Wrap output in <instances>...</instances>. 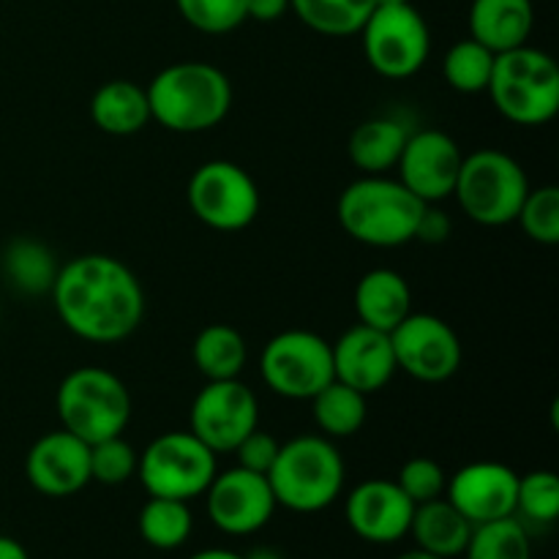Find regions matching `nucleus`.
Instances as JSON below:
<instances>
[{
	"instance_id": "aec40b11",
	"label": "nucleus",
	"mask_w": 559,
	"mask_h": 559,
	"mask_svg": "<svg viewBox=\"0 0 559 559\" xmlns=\"http://www.w3.org/2000/svg\"><path fill=\"white\" fill-rule=\"evenodd\" d=\"M469 38L495 55L530 41L535 25L533 0H473L469 5Z\"/></svg>"
},
{
	"instance_id": "c9c22d12",
	"label": "nucleus",
	"mask_w": 559,
	"mask_h": 559,
	"mask_svg": "<svg viewBox=\"0 0 559 559\" xmlns=\"http://www.w3.org/2000/svg\"><path fill=\"white\" fill-rule=\"evenodd\" d=\"M396 484L415 506L420 502L437 500V497H445L448 475L440 467V462L429 456H413L402 464L396 475Z\"/></svg>"
},
{
	"instance_id": "dca6fc26",
	"label": "nucleus",
	"mask_w": 559,
	"mask_h": 559,
	"mask_svg": "<svg viewBox=\"0 0 559 559\" xmlns=\"http://www.w3.org/2000/svg\"><path fill=\"white\" fill-rule=\"evenodd\" d=\"M415 502L396 480L371 478L355 486L344 502V519L360 540L374 546L399 544L409 535Z\"/></svg>"
},
{
	"instance_id": "c756f323",
	"label": "nucleus",
	"mask_w": 559,
	"mask_h": 559,
	"mask_svg": "<svg viewBox=\"0 0 559 559\" xmlns=\"http://www.w3.org/2000/svg\"><path fill=\"white\" fill-rule=\"evenodd\" d=\"M464 559H533V544L516 516L475 524Z\"/></svg>"
},
{
	"instance_id": "1a4fd4ad",
	"label": "nucleus",
	"mask_w": 559,
	"mask_h": 559,
	"mask_svg": "<svg viewBox=\"0 0 559 559\" xmlns=\"http://www.w3.org/2000/svg\"><path fill=\"white\" fill-rule=\"evenodd\" d=\"M260 377L265 388L289 402H311L333 377L331 342L314 331H282L260 353Z\"/></svg>"
},
{
	"instance_id": "6ab92c4d",
	"label": "nucleus",
	"mask_w": 559,
	"mask_h": 559,
	"mask_svg": "<svg viewBox=\"0 0 559 559\" xmlns=\"http://www.w3.org/2000/svg\"><path fill=\"white\" fill-rule=\"evenodd\" d=\"M333 377L344 385L355 388L364 396L380 393L396 377V355H393L391 333L377 328L358 325L347 328L331 344Z\"/></svg>"
},
{
	"instance_id": "2f4dec72",
	"label": "nucleus",
	"mask_w": 559,
	"mask_h": 559,
	"mask_svg": "<svg viewBox=\"0 0 559 559\" xmlns=\"http://www.w3.org/2000/svg\"><path fill=\"white\" fill-rule=\"evenodd\" d=\"M519 227L540 246L559 243V189L555 183L530 189L516 216Z\"/></svg>"
},
{
	"instance_id": "79ce46f5",
	"label": "nucleus",
	"mask_w": 559,
	"mask_h": 559,
	"mask_svg": "<svg viewBox=\"0 0 559 559\" xmlns=\"http://www.w3.org/2000/svg\"><path fill=\"white\" fill-rule=\"evenodd\" d=\"M243 557L246 559H284L276 549H271V546H257V549H251L249 555H243Z\"/></svg>"
},
{
	"instance_id": "a19ab883",
	"label": "nucleus",
	"mask_w": 559,
	"mask_h": 559,
	"mask_svg": "<svg viewBox=\"0 0 559 559\" xmlns=\"http://www.w3.org/2000/svg\"><path fill=\"white\" fill-rule=\"evenodd\" d=\"M189 559H246L243 555H235L229 549H202L197 555H191Z\"/></svg>"
},
{
	"instance_id": "412c9836",
	"label": "nucleus",
	"mask_w": 559,
	"mask_h": 559,
	"mask_svg": "<svg viewBox=\"0 0 559 559\" xmlns=\"http://www.w3.org/2000/svg\"><path fill=\"white\" fill-rule=\"evenodd\" d=\"M353 304L358 322L391 333L413 311V289L393 267H374L358 278Z\"/></svg>"
},
{
	"instance_id": "a211bd4d",
	"label": "nucleus",
	"mask_w": 559,
	"mask_h": 559,
	"mask_svg": "<svg viewBox=\"0 0 559 559\" xmlns=\"http://www.w3.org/2000/svg\"><path fill=\"white\" fill-rule=\"evenodd\" d=\"M519 475L502 462H473L448 478L445 497L469 524L516 516Z\"/></svg>"
},
{
	"instance_id": "e433bc0d",
	"label": "nucleus",
	"mask_w": 559,
	"mask_h": 559,
	"mask_svg": "<svg viewBox=\"0 0 559 559\" xmlns=\"http://www.w3.org/2000/svg\"><path fill=\"white\" fill-rule=\"evenodd\" d=\"M278 445H282V442H278L276 437L267 435V431H262L260 426H257L254 431H249V435L238 442V448H235L233 453L238 456V467L267 475V469L276 462Z\"/></svg>"
},
{
	"instance_id": "72a5a7b5",
	"label": "nucleus",
	"mask_w": 559,
	"mask_h": 559,
	"mask_svg": "<svg viewBox=\"0 0 559 559\" xmlns=\"http://www.w3.org/2000/svg\"><path fill=\"white\" fill-rule=\"evenodd\" d=\"M186 25L207 36H224L246 22V0H175Z\"/></svg>"
},
{
	"instance_id": "5701e85b",
	"label": "nucleus",
	"mask_w": 559,
	"mask_h": 559,
	"mask_svg": "<svg viewBox=\"0 0 559 559\" xmlns=\"http://www.w3.org/2000/svg\"><path fill=\"white\" fill-rule=\"evenodd\" d=\"M407 136L409 126L402 118L377 115V118L364 120L349 134V162L355 164V169H360V175H388V169H396Z\"/></svg>"
},
{
	"instance_id": "37998d69",
	"label": "nucleus",
	"mask_w": 559,
	"mask_h": 559,
	"mask_svg": "<svg viewBox=\"0 0 559 559\" xmlns=\"http://www.w3.org/2000/svg\"><path fill=\"white\" fill-rule=\"evenodd\" d=\"M396 559H440V557H431V555H426V551L413 549V551H404V555H399Z\"/></svg>"
},
{
	"instance_id": "f257e3e1",
	"label": "nucleus",
	"mask_w": 559,
	"mask_h": 559,
	"mask_svg": "<svg viewBox=\"0 0 559 559\" xmlns=\"http://www.w3.org/2000/svg\"><path fill=\"white\" fill-rule=\"evenodd\" d=\"M49 295L60 322L82 342L118 344L145 320V289L112 254H80L63 262Z\"/></svg>"
},
{
	"instance_id": "ea45409f",
	"label": "nucleus",
	"mask_w": 559,
	"mask_h": 559,
	"mask_svg": "<svg viewBox=\"0 0 559 559\" xmlns=\"http://www.w3.org/2000/svg\"><path fill=\"white\" fill-rule=\"evenodd\" d=\"M0 559H31V555H27V549L20 540L0 535Z\"/></svg>"
},
{
	"instance_id": "b1692460",
	"label": "nucleus",
	"mask_w": 559,
	"mask_h": 559,
	"mask_svg": "<svg viewBox=\"0 0 559 559\" xmlns=\"http://www.w3.org/2000/svg\"><path fill=\"white\" fill-rule=\"evenodd\" d=\"M91 120L104 134H140L153 120L145 87L131 80L104 82L91 98Z\"/></svg>"
},
{
	"instance_id": "a878e982",
	"label": "nucleus",
	"mask_w": 559,
	"mask_h": 559,
	"mask_svg": "<svg viewBox=\"0 0 559 559\" xmlns=\"http://www.w3.org/2000/svg\"><path fill=\"white\" fill-rule=\"evenodd\" d=\"M366 399L369 396L338 380L322 388L311 399V418H314L320 435L328 437V440H347V437L358 435L364 429L366 418H369V402Z\"/></svg>"
},
{
	"instance_id": "58836bf2",
	"label": "nucleus",
	"mask_w": 559,
	"mask_h": 559,
	"mask_svg": "<svg viewBox=\"0 0 559 559\" xmlns=\"http://www.w3.org/2000/svg\"><path fill=\"white\" fill-rule=\"evenodd\" d=\"M289 11V0H246V20L276 22Z\"/></svg>"
},
{
	"instance_id": "f03ea898",
	"label": "nucleus",
	"mask_w": 559,
	"mask_h": 559,
	"mask_svg": "<svg viewBox=\"0 0 559 559\" xmlns=\"http://www.w3.org/2000/svg\"><path fill=\"white\" fill-rule=\"evenodd\" d=\"M151 118L175 134H202L233 109V82L205 60H178L158 71L145 87Z\"/></svg>"
},
{
	"instance_id": "20e7f679",
	"label": "nucleus",
	"mask_w": 559,
	"mask_h": 559,
	"mask_svg": "<svg viewBox=\"0 0 559 559\" xmlns=\"http://www.w3.org/2000/svg\"><path fill=\"white\" fill-rule=\"evenodd\" d=\"M347 467L336 442L322 435H300L282 442L267 469L276 506L293 513H320L342 497Z\"/></svg>"
},
{
	"instance_id": "f704fd0d",
	"label": "nucleus",
	"mask_w": 559,
	"mask_h": 559,
	"mask_svg": "<svg viewBox=\"0 0 559 559\" xmlns=\"http://www.w3.org/2000/svg\"><path fill=\"white\" fill-rule=\"evenodd\" d=\"M136 464H140V453L129 440H123V435L107 437V440L91 445V480L96 484H129L136 475Z\"/></svg>"
},
{
	"instance_id": "f3484780",
	"label": "nucleus",
	"mask_w": 559,
	"mask_h": 559,
	"mask_svg": "<svg viewBox=\"0 0 559 559\" xmlns=\"http://www.w3.org/2000/svg\"><path fill=\"white\" fill-rule=\"evenodd\" d=\"M25 478L38 495L74 497L91 484V445L71 431H47L25 456Z\"/></svg>"
},
{
	"instance_id": "0eeeda50",
	"label": "nucleus",
	"mask_w": 559,
	"mask_h": 559,
	"mask_svg": "<svg viewBox=\"0 0 559 559\" xmlns=\"http://www.w3.org/2000/svg\"><path fill=\"white\" fill-rule=\"evenodd\" d=\"M527 191L530 178L522 164L497 147H480L464 156L453 186L462 213L480 227H506L516 222Z\"/></svg>"
},
{
	"instance_id": "423d86ee",
	"label": "nucleus",
	"mask_w": 559,
	"mask_h": 559,
	"mask_svg": "<svg viewBox=\"0 0 559 559\" xmlns=\"http://www.w3.org/2000/svg\"><path fill=\"white\" fill-rule=\"evenodd\" d=\"M60 429L93 445L123 435L131 420V393L115 371L80 366L69 371L55 393Z\"/></svg>"
},
{
	"instance_id": "9d476101",
	"label": "nucleus",
	"mask_w": 559,
	"mask_h": 559,
	"mask_svg": "<svg viewBox=\"0 0 559 559\" xmlns=\"http://www.w3.org/2000/svg\"><path fill=\"white\" fill-rule=\"evenodd\" d=\"M364 55L385 80H407L426 66L431 55V31L413 3L374 5L360 27Z\"/></svg>"
},
{
	"instance_id": "9b49d317",
	"label": "nucleus",
	"mask_w": 559,
	"mask_h": 559,
	"mask_svg": "<svg viewBox=\"0 0 559 559\" xmlns=\"http://www.w3.org/2000/svg\"><path fill=\"white\" fill-rule=\"evenodd\" d=\"M186 200L191 213L216 233H240L260 216V186L227 158L200 164L186 186Z\"/></svg>"
},
{
	"instance_id": "2eb2a0df",
	"label": "nucleus",
	"mask_w": 559,
	"mask_h": 559,
	"mask_svg": "<svg viewBox=\"0 0 559 559\" xmlns=\"http://www.w3.org/2000/svg\"><path fill=\"white\" fill-rule=\"evenodd\" d=\"M462 147L448 131L420 129L409 131L407 145L399 156V180L426 205L453 197L459 167H462Z\"/></svg>"
},
{
	"instance_id": "f8f14e48",
	"label": "nucleus",
	"mask_w": 559,
	"mask_h": 559,
	"mask_svg": "<svg viewBox=\"0 0 559 559\" xmlns=\"http://www.w3.org/2000/svg\"><path fill=\"white\" fill-rule=\"evenodd\" d=\"M260 426V399L240 377L213 380L200 388L189 409V431L213 453H233Z\"/></svg>"
},
{
	"instance_id": "39448f33",
	"label": "nucleus",
	"mask_w": 559,
	"mask_h": 559,
	"mask_svg": "<svg viewBox=\"0 0 559 559\" xmlns=\"http://www.w3.org/2000/svg\"><path fill=\"white\" fill-rule=\"evenodd\" d=\"M486 93L513 126L535 129L559 112V66L549 52L522 44L495 58Z\"/></svg>"
},
{
	"instance_id": "ddd939ff",
	"label": "nucleus",
	"mask_w": 559,
	"mask_h": 559,
	"mask_svg": "<svg viewBox=\"0 0 559 559\" xmlns=\"http://www.w3.org/2000/svg\"><path fill=\"white\" fill-rule=\"evenodd\" d=\"M396 369L418 382H445L462 369V342L442 317L409 311L391 331Z\"/></svg>"
},
{
	"instance_id": "473e14b6",
	"label": "nucleus",
	"mask_w": 559,
	"mask_h": 559,
	"mask_svg": "<svg viewBox=\"0 0 559 559\" xmlns=\"http://www.w3.org/2000/svg\"><path fill=\"white\" fill-rule=\"evenodd\" d=\"M516 513L533 524H555L559 516V478L551 469L519 475Z\"/></svg>"
},
{
	"instance_id": "cd10ccee",
	"label": "nucleus",
	"mask_w": 559,
	"mask_h": 559,
	"mask_svg": "<svg viewBox=\"0 0 559 559\" xmlns=\"http://www.w3.org/2000/svg\"><path fill=\"white\" fill-rule=\"evenodd\" d=\"M136 530H140V538L153 549L175 551L191 538L194 513L183 500L151 497L136 516Z\"/></svg>"
},
{
	"instance_id": "c85d7f7f",
	"label": "nucleus",
	"mask_w": 559,
	"mask_h": 559,
	"mask_svg": "<svg viewBox=\"0 0 559 559\" xmlns=\"http://www.w3.org/2000/svg\"><path fill=\"white\" fill-rule=\"evenodd\" d=\"M371 9L374 0H289V11L309 31L331 38L358 36Z\"/></svg>"
},
{
	"instance_id": "7ed1b4c3",
	"label": "nucleus",
	"mask_w": 559,
	"mask_h": 559,
	"mask_svg": "<svg viewBox=\"0 0 559 559\" xmlns=\"http://www.w3.org/2000/svg\"><path fill=\"white\" fill-rule=\"evenodd\" d=\"M420 202L399 178L360 175L338 194L336 216L344 233L371 249H399L415 240L424 213Z\"/></svg>"
},
{
	"instance_id": "4c0bfd02",
	"label": "nucleus",
	"mask_w": 559,
	"mask_h": 559,
	"mask_svg": "<svg viewBox=\"0 0 559 559\" xmlns=\"http://www.w3.org/2000/svg\"><path fill=\"white\" fill-rule=\"evenodd\" d=\"M451 233H453V222L448 218V213L435 205H426L418 218V227H415V240L437 246V243H445V240L451 238Z\"/></svg>"
},
{
	"instance_id": "bb28decb",
	"label": "nucleus",
	"mask_w": 559,
	"mask_h": 559,
	"mask_svg": "<svg viewBox=\"0 0 559 559\" xmlns=\"http://www.w3.org/2000/svg\"><path fill=\"white\" fill-rule=\"evenodd\" d=\"M0 267H3L5 282L22 295H44L52 289L60 265L41 240L16 238L5 246Z\"/></svg>"
},
{
	"instance_id": "c03bdc74",
	"label": "nucleus",
	"mask_w": 559,
	"mask_h": 559,
	"mask_svg": "<svg viewBox=\"0 0 559 559\" xmlns=\"http://www.w3.org/2000/svg\"><path fill=\"white\" fill-rule=\"evenodd\" d=\"M391 3H407V0H374V5H391Z\"/></svg>"
},
{
	"instance_id": "6e6552de",
	"label": "nucleus",
	"mask_w": 559,
	"mask_h": 559,
	"mask_svg": "<svg viewBox=\"0 0 559 559\" xmlns=\"http://www.w3.org/2000/svg\"><path fill=\"white\" fill-rule=\"evenodd\" d=\"M216 453L191 431H167L140 453L136 478L151 497L191 502L216 478Z\"/></svg>"
},
{
	"instance_id": "4468645a",
	"label": "nucleus",
	"mask_w": 559,
	"mask_h": 559,
	"mask_svg": "<svg viewBox=\"0 0 559 559\" xmlns=\"http://www.w3.org/2000/svg\"><path fill=\"white\" fill-rule=\"evenodd\" d=\"M202 497L207 502V516H211L213 527L233 538L260 533L278 508L267 475L251 473L238 464L216 473Z\"/></svg>"
},
{
	"instance_id": "393cba45",
	"label": "nucleus",
	"mask_w": 559,
	"mask_h": 559,
	"mask_svg": "<svg viewBox=\"0 0 559 559\" xmlns=\"http://www.w3.org/2000/svg\"><path fill=\"white\" fill-rule=\"evenodd\" d=\"M191 358H194L197 371L205 377V382L235 380V377L243 374L249 347H246V338L240 336L238 328L213 322L197 333L194 344H191Z\"/></svg>"
},
{
	"instance_id": "7c9ffc66",
	"label": "nucleus",
	"mask_w": 559,
	"mask_h": 559,
	"mask_svg": "<svg viewBox=\"0 0 559 559\" xmlns=\"http://www.w3.org/2000/svg\"><path fill=\"white\" fill-rule=\"evenodd\" d=\"M497 55L475 38H462L442 58V80L459 93H486Z\"/></svg>"
},
{
	"instance_id": "4be33fe9",
	"label": "nucleus",
	"mask_w": 559,
	"mask_h": 559,
	"mask_svg": "<svg viewBox=\"0 0 559 559\" xmlns=\"http://www.w3.org/2000/svg\"><path fill=\"white\" fill-rule=\"evenodd\" d=\"M409 535L415 540V549L440 559H456L467 549L473 524L464 519L459 508L448 502V497H437V500L415 506Z\"/></svg>"
}]
</instances>
